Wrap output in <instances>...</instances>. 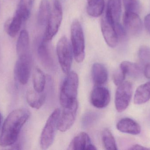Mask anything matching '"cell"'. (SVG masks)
I'll return each mask as SVG.
<instances>
[{
	"mask_svg": "<svg viewBox=\"0 0 150 150\" xmlns=\"http://www.w3.org/2000/svg\"><path fill=\"white\" fill-rule=\"evenodd\" d=\"M121 11V0H108L105 16L114 25L120 23Z\"/></svg>",
	"mask_w": 150,
	"mask_h": 150,
	"instance_id": "14",
	"label": "cell"
},
{
	"mask_svg": "<svg viewBox=\"0 0 150 150\" xmlns=\"http://www.w3.org/2000/svg\"><path fill=\"white\" fill-rule=\"evenodd\" d=\"M35 0H20L17 7L15 15L21 18L25 22L30 16Z\"/></svg>",
	"mask_w": 150,
	"mask_h": 150,
	"instance_id": "22",
	"label": "cell"
},
{
	"mask_svg": "<svg viewBox=\"0 0 150 150\" xmlns=\"http://www.w3.org/2000/svg\"><path fill=\"white\" fill-rule=\"evenodd\" d=\"M101 30L105 42L110 47L115 48L118 45L119 38L114 25L108 20L105 16L101 18Z\"/></svg>",
	"mask_w": 150,
	"mask_h": 150,
	"instance_id": "12",
	"label": "cell"
},
{
	"mask_svg": "<svg viewBox=\"0 0 150 150\" xmlns=\"http://www.w3.org/2000/svg\"><path fill=\"white\" fill-rule=\"evenodd\" d=\"M45 95L34 90H30L26 92V99L29 105L34 109H39L44 105L45 100Z\"/></svg>",
	"mask_w": 150,
	"mask_h": 150,
	"instance_id": "19",
	"label": "cell"
},
{
	"mask_svg": "<svg viewBox=\"0 0 150 150\" xmlns=\"http://www.w3.org/2000/svg\"><path fill=\"white\" fill-rule=\"evenodd\" d=\"M144 25L147 31L150 33V14L146 16L144 18Z\"/></svg>",
	"mask_w": 150,
	"mask_h": 150,
	"instance_id": "32",
	"label": "cell"
},
{
	"mask_svg": "<svg viewBox=\"0 0 150 150\" xmlns=\"http://www.w3.org/2000/svg\"><path fill=\"white\" fill-rule=\"evenodd\" d=\"M126 75L122 72V70L120 69L116 70L113 75V81L114 83L116 86H118L124 82Z\"/></svg>",
	"mask_w": 150,
	"mask_h": 150,
	"instance_id": "31",
	"label": "cell"
},
{
	"mask_svg": "<svg viewBox=\"0 0 150 150\" xmlns=\"http://www.w3.org/2000/svg\"><path fill=\"white\" fill-rule=\"evenodd\" d=\"M143 73L145 77L150 79V64L145 65Z\"/></svg>",
	"mask_w": 150,
	"mask_h": 150,
	"instance_id": "33",
	"label": "cell"
},
{
	"mask_svg": "<svg viewBox=\"0 0 150 150\" xmlns=\"http://www.w3.org/2000/svg\"><path fill=\"white\" fill-rule=\"evenodd\" d=\"M98 118L97 114L93 112L86 113L83 116L82 120V124L84 128L89 127L91 126Z\"/></svg>",
	"mask_w": 150,
	"mask_h": 150,
	"instance_id": "30",
	"label": "cell"
},
{
	"mask_svg": "<svg viewBox=\"0 0 150 150\" xmlns=\"http://www.w3.org/2000/svg\"><path fill=\"white\" fill-rule=\"evenodd\" d=\"M47 42L43 39L38 48V54L43 65L50 67L52 66L54 61Z\"/></svg>",
	"mask_w": 150,
	"mask_h": 150,
	"instance_id": "21",
	"label": "cell"
},
{
	"mask_svg": "<svg viewBox=\"0 0 150 150\" xmlns=\"http://www.w3.org/2000/svg\"><path fill=\"white\" fill-rule=\"evenodd\" d=\"M105 5L104 0H100L92 5H87L86 11L89 16L93 17H98L103 13Z\"/></svg>",
	"mask_w": 150,
	"mask_h": 150,
	"instance_id": "27",
	"label": "cell"
},
{
	"mask_svg": "<svg viewBox=\"0 0 150 150\" xmlns=\"http://www.w3.org/2000/svg\"><path fill=\"white\" fill-rule=\"evenodd\" d=\"M16 50L18 56L30 53V37L28 32L23 30L20 32L16 45Z\"/></svg>",
	"mask_w": 150,
	"mask_h": 150,
	"instance_id": "18",
	"label": "cell"
},
{
	"mask_svg": "<svg viewBox=\"0 0 150 150\" xmlns=\"http://www.w3.org/2000/svg\"><path fill=\"white\" fill-rule=\"evenodd\" d=\"M120 69L126 76L137 78L142 76L143 71L141 67L136 63L125 61L120 65Z\"/></svg>",
	"mask_w": 150,
	"mask_h": 150,
	"instance_id": "23",
	"label": "cell"
},
{
	"mask_svg": "<svg viewBox=\"0 0 150 150\" xmlns=\"http://www.w3.org/2000/svg\"><path fill=\"white\" fill-rule=\"evenodd\" d=\"M14 68V74L17 81L25 85L28 83L30 76L32 58L30 53L18 56Z\"/></svg>",
	"mask_w": 150,
	"mask_h": 150,
	"instance_id": "7",
	"label": "cell"
},
{
	"mask_svg": "<svg viewBox=\"0 0 150 150\" xmlns=\"http://www.w3.org/2000/svg\"><path fill=\"white\" fill-rule=\"evenodd\" d=\"M2 117L1 115V113H0V127H1V124Z\"/></svg>",
	"mask_w": 150,
	"mask_h": 150,
	"instance_id": "36",
	"label": "cell"
},
{
	"mask_svg": "<svg viewBox=\"0 0 150 150\" xmlns=\"http://www.w3.org/2000/svg\"><path fill=\"white\" fill-rule=\"evenodd\" d=\"M102 140L103 145L105 149L118 150L115 139L108 129H104L102 133Z\"/></svg>",
	"mask_w": 150,
	"mask_h": 150,
	"instance_id": "26",
	"label": "cell"
},
{
	"mask_svg": "<svg viewBox=\"0 0 150 150\" xmlns=\"http://www.w3.org/2000/svg\"><path fill=\"white\" fill-rule=\"evenodd\" d=\"M67 75L60 92V103L63 107L69 106L77 100L78 89L77 74L74 71H70Z\"/></svg>",
	"mask_w": 150,
	"mask_h": 150,
	"instance_id": "2",
	"label": "cell"
},
{
	"mask_svg": "<svg viewBox=\"0 0 150 150\" xmlns=\"http://www.w3.org/2000/svg\"><path fill=\"white\" fill-rule=\"evenodd\" d=\"M92 75L93 83L96 86H101L105 84L108 79V72L103 64L95 63L92 69Z\"/></svg>",
	"mask_w": 150,
	"mask_h": 150,
	"instance_id": "16",
	"label": "cell"
},
{
	"mask_svg": "<svg viewBox=\"0 0 150 150\" xmlns=\"http://www.w3.org/2000/svg\"><path fill=\"white\" fill-rule=\"evenodd\" d=\"M124 28L127 33L136 36L142 30V20L137 13L125 11L123 18Z\"/></svg>",
	"mask_w": 150,
	"mask_h": 150,
	"instance_id": "11",
	"label": "cell"
},
{
	"mask_svg": "<svg viewBox=\"0 0 150 150\" xmlns=\"http://www.w3.org/2000/svg\"><path fill=\"white\" fill-rule=\"evenodd\" d=\"M125 11L138 13L140 10L139 0H123Z\"/></svg>",
	"mask_w": 150,
	"mask_h": 150,
	"instance_id": "29",
	"label": "cell"
},
{
	"mask_svg": "<svg viewBox=\"0 0 150 150\" xmlns=\"http://www.w3.org/2000/svg\"><path fill=\"white\" fill-rule=\"evenodd\" d=\"M33 82L34 90L38 92H43L45 86L46 77L39 68H36L33 72Z\"/></svg>",
	"mask_w": 150,
	"mask_h": 150,
	"instance_id": "25",
	"label": "cell"
},
{
	"mask_svg": "<svg viewBox=\"0 0 150 150\" xmlns=\"http://www.w3.org/2000/svg\"><path fill=\"white\" fill-rule=\"evenodd\" d=\"M138 58L144 65L150 64V48L147 46H142L138 53Z\"/></svg>",
	"mask_w": 150,
	"mask_h": 150,
	"instance_id": "28",
	"label": "cell"
},
{
	"mask_svg": "<svg viewBox=\"0 0 150 150\" xmlns=\"http://www.w3.org/2000/svg\"><path fill=\"white\" fill-rule=\"evenodd\" d=\"M129 150H148L150 149L146 148L144 146H142L140 144H136L132 146L131 148L129 149Z\"/></svg>",
	"mask_w": 150,
	"mask_h": 150,
	"instance_id": "34",
	"label": "cell"
},
{
	"mask_svg": "<svg viewBox=\"0 0 150 150\" xmlns=\"http://www.w3.org/2000/svg\"><path fill=\"white\" fill-rule=\"evenodd\" d=\"M69 150H95L96 147L92 144L90 136L84 132L76 136L69 145Z\"/></svg>",
	"mask_w": 150,
	"mask_h": 150,
	"instance_id": "13",
	"label": "cell"
},
{
	"mask_svg": "<svg viewBox=\"0 0 150 150\" xmlns=\"http://www.w3.org/2000/svg\"><path fill=\"white\" fill-rule=\"evenodd\" d=\"M133 95V86L126 81L118 86L115 95V108L119 112H124L128 107Z\"/></svg>",
	"mask_w": 150,
	"mask_h": 150,
	"instance_id": "8",
	"label": "cell"
},
{
	"mask_svg": "<svg viewBox=\"0 0 150 150\" xmlns=\"http://www.w3.org/2000/svg\"><path fill=\"white\" fill-rule=\"evenodd\" d=\"M56 52L61 68L67 75L71 70L74 53L72 46L66 36L62 37L58 41Z\"/></svg>",
	"mask_w": 150,
	"mask_h": 150,
	"instance_id": "6",
	"label": "cell"
},
{
	"mask_svg": "<svg viewBox=\"0 0 150 150\" xmlns=\"http://www.w3.org/2000/svg\"><path fill=\"white\" fill-rule=\"evenodd\" d=\"M24 23L23 19L16 15L8 18L4 25V29L6 33L11 38L16 36Z\"/></svg>",
	"mask_w": 150,
	"mask_h": 150,
	"instance_id": "17",
	"label": "cell"
},
{
	"mask_svg": "<svg viewBox=\"0 0 150 150\" xmlns=\"http://www.w3.org/2000/svg\"><path fill=\"white\" fill-rule=\"evenodd\" d=\"M62 6L59 0H54L53 7L47 23L45 32L43 39L49 42L57 34L62 21Z\"/></svg>",
	"mask_w": 150,
	"mask_h": 150,
	"instance_id": "5",
	"label": "cell"
},
{
	"mask_svg": "<svg viewBox=\"0 0 150 150\" xmlns=\"http://www.w3.org/2000/svg\"><path fill=\"white\" fill-rule=\"evenodd\" d=\"M78 107L77 100L72 105L63 107L61 115H60L58 123V129L61 132H66L71 128L74 123Z\"/></svg>",
	"mask_w": 150,
	"mask_h": 150,
	"instance_id": "9",
	"label": "cell"
},
{
	"mask_svg": "<svg viewBox=\"0 0 150 150\" xmlns=\"http://www.w3.org/2000/svg\"><path fill=\"white\" fill-rule=\"evenodd\" d=\"M71 39L74 56L76 61L82 62L85 58L84 35L79 21L74 19L71 26Z\"/></svg>",
	"mask_w": 150,
	"mask_h": 150,
	"instance_id": "3",
	"label": "cell"
},
{
	"mask_svg": "<svg viewBox=\"0 0 150 150\" xmlns=\"http://www.w3.org/2000/svg\"><path fill=\"white\" fill-rule=\"evenodd\" d=\"M110 92L108 89L101 86H96L92 91L90 100L92 105L96 108H104L110 103Z\"/></svg>",
	"mask_w": 150,
	"mask_h": 150,
	"instance_id": "10",
	"label": "cell"
},
{
	"mask_svg": "<svg viewBox=\"0 0 150 150\" xmlns=\"http://www.w3.org/2000/svg\"><path fill=\"white\" fill-rule=\"evenodd\" d=\"M30 115V111L25 108L13 110L8 115L0 135V146H11L16 142L22 127Z\"/></svg>",
	"mask_w": 150,
	"mask_h": 150,
	"instance_id": "1",
	"label": "cell"
},
{
	"mask_svg": "<svg viewBox=\"0 0 150 150\" xmlns=\"http://www.w3.org/2000/svg\"><path fill=\"white\" fill-rule=\"evenodd\" d=\"M51 12L49 1L48 0H41L38 16V23L40 25L44 26L47 24Z\"/></svg>",
	"mask_w": 150,
	"mask_h": 150,
	"instance_id": "24",
	"label": "cell"
},
{
	"mask_svg": "<svg viewBox=\"0 0 150 150\" xmlns=\"http://www.w3.org/2000/svg\"><path fill=\"white\" fill-rule=\"evenodd\" d=\"M150 100V82L140 85L137 89L134 96L135 105L145 104Z\"/></svg>",
	"mask_w": 150,
	"mask_h": 150,
	"instance_id": "20",
	"label": "cell"
},
{
	"mask_svg": "<svg viewBox=\"0 0 150 150\" xmlns=\"http://www.w3.org/2000/svg\"><path fill=\"white\" fill-rule=\"evenodd\" d=\"M60 114V110L57 108L48 118L40 135V146L42 149H47L53 143Z\"/></svg>",
	"mask_w": 150,
	"mask_h": 150,
	"instance_id": "4",
	"label": "cell"
},
{
	"mask_svg": "<svg viewBox=\"0 0 150 150\" xmlns=\"http://www.w3.org/2000/svg\"><path fill=\"white\" fill-rule=\"evenodd\" d=\"M120 132L129 134L137 135L141 132V127L137 122L130 118H123L120 120L116 125Z\"/></svg>",
	"mask_w": 150,
	"mask_h": 150,
	"instance_id": "15",
	"label": "cell"
},
{
	"mask_svg": "<svg viewBox=\"0 0 150 150\" xmlns=\"http://www.w3.org/2000/svg\"><path fill=\"white\" fill-rule=\"evenodd\" d=\"M100 0H87V5H91L94 4Z\"/></svg>",
	"mask_w": 150,
	"mask_h": 150,
	"instance_id": "35",
	"label": "cell"
}]
</instances>
